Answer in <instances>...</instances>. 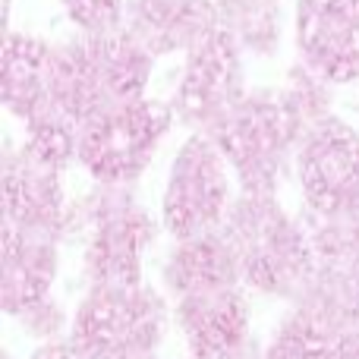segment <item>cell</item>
<instances>
[{
    "mask_svg": "<svg viewBox=\"0 0 359 359\" xmlns=\"http://www.w3.org/2000/svg\"><path fill=\"white\" fill-rule=\"evenodd\" d=\"M299 48L322 76H359V0H299Z\"/></svg>",
    "mask_w": 359,
    "mask_h": 359,
    "instance_id": "cell-8",
    "label": "cell"
},
{
    "mask_svg": "<svg viewBox=\"0 0 359 359\" xmlns=\"http://www.w3.org/2000/svg\"><path fill=\"white\" fill-rule=\"evenodd\" d=\"M164 309L155 293L133 284L98 287L73 325L76 347L92 359H142L161 337Z\"/></svg>",
    "mask_w": 359,
    "mask_h": 359,
    "instance_id": "cell-1",
    "label": "cell"
},
{
    "mask_svg": "<svg viewBox=\"0 0 359 359\" xmlns=\"http://www.w3.org/2000/svg\"><path fill=\"white\" fill-rule=\"evenodd\" d=\"M331 359H359V331L356 334H344L331 350Z\"/></svg>",
    "mask_w": 359,
    "mask_h": 359,
    "instance_id": "cell-16",
    "label": "cell"
},
{
    "mask_svg": "<svg viewBox=\"0 0 359 359\" xmlns=\"http://www.w3.org/2000/svg\"><path fill=\"white\" fill-rule=\"evenodd\" d=\"M183 328L198 359H221L240 347L246 318L233 287L183 297Z\"/></svg>",
    "mask_w": 359,
    "mask_h": 359,
    "instance_id": "cell-11",
    "label": "cell"
},
{
    "mask_svg": "<svg viewBox=\"0 0 359 359\" xmlns=\"http://www.w3.org/2000/svg\"><path fill=\"white\" fill-rule=\"evenodd\" d=\"M48 73H50V50L32 38L6 41V67H4V88L6 104L19 111V117H35L41 107L50 104L48 95Z\"/></svg>",
    "mask_w": 359,
    "mask_h": 359,
    "instance_id": "cell-12",
    "label": "cell"
},
{
    "mask_svg": "<svg viewBox=\"0 0 359 359\" xmlns=\"http://www.w3.org/2000/svg\"><path fill=\"white\" fill-rule=\"evenodd\" d=\"M306 196L325 217L359 215V139L341 123H318L299 151Z\"/></svg>",
    "mask_w": 359,
    "mask_h": 359,
    "instance_id": "cell-5",
    "label": "cell"
},
{
    "mask_svg": "<svg viewBox=\"0 0 359 359\" xmlns=\"http://www.w3.org/2000/svg\"><path fill=\"white\" fill-rule=\"evenodd\" d=\"M63 4H67L69 16L92 35L111 32L120 22V0H63Z\"/></svg>",
    "mask_w": 359,
    "mask_h": 359,
    "instance_id": "cell-14",
    "label": "cell"
},
{
    "mask_svg": "<svg viewBox=\"0 0 359 359\" xmlns=\"http://www.w3.org/2000/svg\"><path fill=\"white\" fill-rule=\"evenodd\" d=\"M145 236H149V224L142 211L130 205V198L107 196L101 202L88 240V271L95 274L98 287H120L136 280Z\"/></svg>",
    "mask_w": 359,
    "mask_h": 359,
    "instance_id": "cell-9",
    "label": "cell"
},
{
    "mask_svg": "<svg viewBox=\"0 0 359 359\" xmlns=\"http://www.w3.org/2000/svg\"><path fill=\"white\" fill-rule=\"evenodd\" d=\"M35 359H92L82 347H44Z\"/></svg>",
    "mask_w": 359,
    "mask_h": 359,
    "instance_id": "cell-17",
    "label": "cell"
},
{
    "mask_svg": "<svg viewBox=\"0 0 359 359\" xmlns=\"http://www.w3.org/2000/svg\"><path fill=\"white\" fill-rule=\"evenodd\" d=\"M227 205V174H224L221 155L205 139H192L180 151L174 174L168 186V227L183 240L208 233L211 224L224 215Z\"/></svg>",
    "mask_w": 359,
    "mask_h": 359,
    "instance_id": "cell-6",
    "label": "cell"
},
{
    "mask_svg": "<svg viewBox=\"0 0 359 359\" xmlns=\"http://www.w3.org/2000/svg\"><path fill=\"white\" fill-rule=\"evenodd\" d=\"M331 350L334 344L328 337V325L309 312L306 318L299 316L293 325H287L268 359H331Z\"/></svg>",
    "mask_w": 359,
    "mask_h": 359,
    "instance_id": "cell-13",
    "label": "cell"
},
{
    "mask_svg": "<svg viewBox=\"0 0 359 359\" xmlns=\"http://www.w3.org/2000/svg\"><path fill=\"white\" fill-rule=\"evenodd\" d=\"M215 29L211 0H133L130 6V35L139 44L161 54L196 44Z\"/></svg>",
    "mask_w": 359,
    "mask_h": 359,
    "instance_id": "cell-10",
    "label": "cell"
},
{
    "mask_svg": "<svg viewBox=\"0 0 359 359\" xmlns=\"http://www.w3.org/2000/svg\"><path fill=\"white\" fill-rule=\"evenodd\" d=\"M230 10H233L236 22L246 29V35H259V32L271 29V10L274 0H227Z\"/></svg>",
    "mask_w": 359,
    "mask_h": 359,
    "instance_id": "cell-15",
    "label": "cell"
},
{
    "mask_svg": "<svg viewBox=\"0 0 359 359\" xmlns=\"http://www.w3.org/2000/svg\"><path fill=\"white\" fill-rule=\"evenodd\" d=\"M303 92L290 101H246L236 104L217 126L224 155L243 174L249 192H268L284 161L290 139L303 120Z\"/></svg>",
    "mask_w": 359,
    "mask_h": 359,
    "instance_id": "cell-2",
    "label": "cell"
},
{
    "mask_svg": "<svg viewBox=\"0 0 359 359\" xmlns=\"http://www.w3.org/2000/svg\"><path fill=\"white\" fill-rule=\"evenodd\" d=\"M233 227L236 252L252 284L274 293H290V287L306 278L309 252H306L303 236L268 202L249 198L236 211Z\"/></svg>",
    "mask_w": 359,
    "mask_h": 359,
    "instance_id": "cell-4",
    "label": "cell"
},
{
    "mask_svg": "<svg viewBox=\"0 0 359 359\" xmlns=\"http://www.w3.org/2000/svg\"><path fill=\"white\" fill-rule=\"evenodd\" d=\"M236 92H240L236 41L227 29L215 25L208 35L192 44L183 92H180L183 117L192 123H221L236 107Z\"/></svg>",
    "mask_w": 359,
    "mask_h": 359,
    "instance_id": "cell-7",
    "label": "cell"
},
{
    "mask_svg": "<svg viewBox=\"0 0 359 359\" xmlns=\"http://www.w3.org/2000/svg\"><path fill=\"white\" fill-rule=\"evenodd\" d=\"M170 114L151 101H130L88 120L79 139V158L101 180H126L145 168Z\"/></svg>",
    "mask_w": 359,
    "mask_h": 359,
    "instance_id": "cell-3",
    "label": "cell"
}]
</instances>
